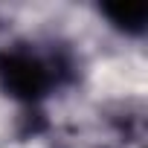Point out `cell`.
Wrapping results in <instances>:
<instances>
[{"label":"cell","mask_w":148,"mask_h":148,"mask_svg":"<svg viewBox=\"0 0 148 148\" xmlns=\"http://www.w3.org/2000/svg\"><path fill=\"white\" fill-rule=\"evenodd\" d=\"M73 79V61L61 49L41 52L26 44L0 49V90L23 105H38Z\"/></svg>","instance_id":"cell-1"},{"label":"cell","mask_w":148,"mask_h":148,"mask_svg":"<svg viewBox=\"0 0 148 148\" xmlns=\"http://www.w3.org/2000/svg\"><path fill=\"white\" fill-rule=\"evenodd\" d=\"M102 15L110 21L113 29L125 35H142L148 21V6H102Z\"/></svg>","instance_id":"cell-2"}]
</instances>
